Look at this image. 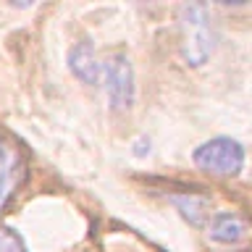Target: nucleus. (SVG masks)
Instances as JSON below:
<instances>
[{
    "label": "nucleus",
    "mask_w": 252,
    "mask_h": 252,
    "mask_svg": "<svg viewBox=\"0 0 252 252\" xmlns=\"http://www.w3.org/2000/svg\"><path fill=\"white\" fill-rule=\"evenodd\" d=\"M179 50L187 66L200 68L216 53V27L213 16L200 3H187L179 11Z\"/></svg>",
    "instance_id": "nucleus-1"
},
{
    "label": "nucleus",
    "mask_w": 252,
    "mask_h": 252,
    "mask_svg": "<svg viewBox=\"0 0 252 252\" xmlns=\"http://www.w3.org/2000/svg\"><path fill=\"white\" fill-rule=\"evenodd\" d=\"M192 160L200 171L213 173V176H239L247 160L244 145L239 139L231 137H213L202 142L200 147H194Z\"/></svg>",
    "instance_id": "nucleus-2"
},
{
    "label": "nucleus",
    "mask_w": 252,
    "mask_h": 252,
    "mask_svg": "<svg viewBox=\"0 0 252 252\" xmlns=\"http://www.w3.org/2000/svg\"><path fill=\"white\" fill-rule=\"evenodd\" d=\"M100 84L105 87L110 110H129V108H131L137 87H134L131 61L126 58L124 53H116V55H110V58L102 61Z\"/></svg>",
    "instance_id": "nucleus-3"
},
{
    "label": "nucleus",
    "mask_w": 252,
    "mask_h": 252,
    "mask_svg": "<svg viewBox=\"0 0 252 252\" xmlns=\"http://www.w3.org/2000/svg\"><path fill=\"white\" fill-rule=\"evenodd\" d=\"M27 176V160L16 142L0 134V210L13 200Z\"/></svg>",
    "instance_id": "nucleus-4"
},
{
    "label": "nucleus",
    "mask_w": 252,
    "mask_h": 252,
    "mask_svg": "<svg viewBox=\"0 0 252 252\" xmlns=\"http://www.w3.org/2000/svg\"><path fill=\"white\" fill-rule=\"evenodd\" d=\"M68 71L84 84H100L102 61L94 55V45L90 39H82L68 50Z\"/></svg>",
    "instance_id": "nucleus-5"
},
{
    "label": "nucleus",
    "mask_w": 252,
    "mask_h": 252,
    "mask_svg": "<svg viewBox=\"0 0 252 252\" xmlns=\"http://www.w3.org/2000/svg\"><path fill=\"white\" fill-rule=\"evenodd\" d=\"M247 234H250L247 220L234 210L213 213L208 220V236L218 244H239Z\"/></svg>",
    "instance_id": "nucleus-6"
},
{
    "label": "nucleus",
    "mask_w": 252,
    "mask_h": 252,
    "mask_svg": "<svg viewBox=\"0 0 252 252\" xmlns=\"http://www.w3.org/2000/svg\"><path fill=\"white\" fill-rule=\"evenodd\" d=\"M171 202L176 205V210L184 216L192 226H200L205 216H208V200L205 197H197V194H173Z\"/></svg>",
    "instance_id": "nucleus-7"
},
{
    "label": "nucleus",
    "mask_w": 252,
    "mask_h": 252,
    "mask_svg": "<svg viewBox=\"0 0 252 252\" xmlns=\"http://www.w3.org/2000/svg\"><path fill=\"white\" fill-rule=\"evenodd\" d=\"M0 252H27V244L11 228H0Z\"/></svg>",
    "instance_id": "nucleus-8"
}]
</instances>
